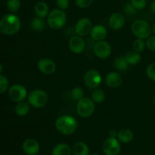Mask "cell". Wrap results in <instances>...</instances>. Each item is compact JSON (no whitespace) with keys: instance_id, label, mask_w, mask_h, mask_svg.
<instances>
[{"instance_id":"obj_7","label":"cell","mask_w":155,"mask_h":155,"mask_svg":"<svg viewBox=\"0 0 155 155\" xmlns=\"http://www.w3.org/2000/svg\"><path fill=\"white\" fill-rule=\"evenodd\" d=\"M102 150L105 155H119L121 150V144L117 138H108L102 144Z\"/></svg>"},{"instance_id":"obj_11","label":"cell","mask_w":155,"mask_h":155,"mask_svg":"<svg viewBox=\"0 0 155 155\" xmlns=\"http://www.w3.org/2000/svg\"><path fill=\"white\" fill-rule=\"evenodd\" d=\"M94 53L99 59H105L111 54V46L107 41H98L94 46Z\"/></svg>"},{"instance_id":"obj_15","label":"cell","mask_w":155,"mask_h":155,"mask_svg":"<svg viewBox=\"0 0 155 155\" xmlns=\"http://www.w3.org/2000/svg\"><path fill=\"white\" fill-rule=\"evenodd\" d=\"M126 22V18L123 14L116 12L110 15L108 20L109 27L114 30H119L124 26Z\"/></svg>"},{"instance_id":"obj_39","label":"cell","mask_w":155,"mask_h":155,"mask_svg":"<svg viewBox=\"0 0 155 155\" xmlns=\"http://www.w3.org/2000/svg\"><path fill=\"white\" fill-rule=\"evenodd\" d=\"M2 71H3V65L2 64L0 63V74H1V73L2 72Z\"/></svg>"},{"instance_id":"obj_29","label":"cell","mask_w":155,"mask_h":155,"mask_svg":"<svg viewBox=\"0 0 155 155\" xmlns=\"http://www.w3.org/2000/svg\"><path fill=\"white\" fill-rule=\"evenodd\" d=\"M133 50L138 52V53H141V52H142L145 50V48L146 47V44H145V42L144 41V40L137 38V39L133 42Z\"/></svg>"},{"instance_id":"obj_1","label":"cell","mask_w":155,"mask_h":155,"mask_svg":"<svg viewBox=\"0 0 155 155\" xmlns=\"http://www.w3.org/2000/svg\"><path fill=\"white\" fill-rule=\"evenodd\" d=\"M20 18L14 14H7L0 20V32L5 35H13L21 29Z\"/></svg>"},{"instance_id":"obj_21","label":"cell","mask_w":155,"mask_h":155,"mask_svg":"<svg viewBox=\"0 0 155 155\" xmlns=\"http://www.w3.org/2000/svg\"><path fill=\"white\" fill-rule=\"evenodd\" d=\"M72 152L74 155H89V146L83 141H78L73 146Z\"/></svg>"},{"instance_id":"obj_9","label":"cell","mask_w":155,"mask_h":155,"mask_svg":"<svg viewBox=\"0 0 155 155\" xmlns=\"http://www.w3.org/2000/svg\"><path fill=\"white\" fill-rule=\"evenodd\" d=\"M8 96L12 101L16 103L24 101L27 96V88L21 84H15L9 88Z\"/></svg>"},{"instance_id":"obj_34","label":"cell","mask_w":155,"mask_h":155,"mask_svg":"<svg viewBox=\"0 0 155 155\" xmlns=\"http://www.w3.org/2000/svg\"><path fill=\"white\" fill-rule=\"evenodd\" d=\"M124 13L127 15H128V16H133L134 15H136L137 10L133 7V5L131 4V2H130L125 5V6H124Z\"/></svg>"},{"instance_id":"obj_26","label":"cell","mask_w":155,"mask_h":155,"mask_svg":"<svg viewBox=\"0 0 155 155\" xmlns=\"http://www.w3.org/2000/svg\"><path fill=\"white\" fill-rule=\"evenodd\" d=\"M91 99L95 103H101L105 100V94L101 89L95 88L91 94Z\"/></svg>"},{"instance_id":"obj_22","label":"cell","mask_w":155,"mask_h":155,"mask_svg":"<svg viewBox=\"0 0 155 155\" xmlns=\"http://www.w3.org/2000/svg\"><path fill=\"white\" fill-rule=\"evenodd\" d=\"M30 27L35 31L40 32L45 30V27H46V24H45L44 18L36 16L34 18H33V20L31 21Z\"/></svg>"},{"instance_id":"obj_10","label":"cell","mask_w":155,"mask_h":155,"mask_svg":"<svg viewBox=\"0 0 155 155\" xmlns=\"http://www.w3.org/2000/svg\"><path fill=\"white\" fill-rule=\"evenodd\" d=\"M92 28V21L89 18H82L77 22L74 30H75L76 34L83 37L90 33Z\"/></svg>"},{"instance_id":"obj_40","label":"cell","mask_w":155,"mask_h":155,"mask_svg":"<svg viewBox=\"0 0 155 155\" xmlns=\"http://www.w3.org/2000/svg\"><path fill=\"white\" fill-rule=\"evenodd\" d=\"M152 31L154 32V33L155 34V23L154 24V25H153V27H152Z\"/></svg>"},{"instance_id":"obj_16","label":"cell","mask_w":155,"mask_h":155,"mask_svg":"<svg viewBox=\"0 0 155 155\" xmlns=\"http://www.w3.org/2000/svg\"><path fill=\"white\" fill-rule=\"evenodd\" d=\"M122 77L117 71H110L105 76V83L109 88H118L122 84Z\"/></svg>"},{"instance_id":"obj_35","label":"cell","mask_w":155,"mask_h":155,"mask_svg":"<svg viewBox=\"0 0 155 155\" xmlns=\"http://www.w3.org/2000/svg\"><path fill=\"white\" fill-rule=\"evenodd\" d=\"M55 3L58 9L65 11L69 7L70 0H55Z\"/></svg>"},{"instance_id":"obj_8","label":"cell","mask_w":155,"mask_h":155,"mask_svg":"<svg viewBox=\"0 0 155 155\" xmlns=\"http://www.w3.org/2000/svg\"><path fill=\"white\" fill-rule=\"evenodd\" d=\"M102 81V78L98 71L95 69H89L85 73L84 82L90 89H95L100 86Z\"/></svg>"},{"instance_id":"obj_42","label":"cell","mask_w":155,"mask_h":155,"mask_svg":"<svg viewBox=\"0 0 155 155\" xmlns=\"http://www.w3.org/2000/svg\"><path fill=\"white\" fill-rule=\"evenodd\" d=\"M154 103H155V94H154Z\"/></svg>"},{"instance_id":"obj_37","label":"cell","mask_w":155,"mask_h":155,"mask_svg":"<svg viewBox=\"0 0 155 155\" xmlns=\"http://www.w3.org/2000/svg\"><path fill=\"white\" fill-rule=\"evenodd\" d=\"M150 9H151L152 13L155 14V0H153V1L151 2V5H150Z\"/></svg>"},{"instance_id":"obj_25","label":"cell","mask_w":155,"mask_h":155,"mask_svg":"<svg viewBox=\"0 0 155 155\" xmlns=\"http://www.w3.org/2000/svg\"><path fill=\"white\" fill-rule=\"evenodd\" d=\"M114 65L115 68L119 71H125L126 70L128 69L129 66H130L127 61L126 60V58L124 56H119V57L116 58L114 62Z\"/></svg>"},{"instance_id":"obj_30","label":"cell","mask_w":155,"mask_h":155,"mask_svg":"<svg viewBox=\"0 0 155 155\" xmlns=\"http://www.w3.org/2000/svg\"><path fill=\"white\" fill-rule=\"evenodd\" d=\"M94 0H75L76 5L82 9H88L93 3Z\"/></svg>"},{"instance_id":"obj_32","label":"cell","mask_w":155,"mask_h":155,"mask_svg":"<svg viewBox=\"0 0 155 155\" xmlns=\"http://www.w3.org/2000/svg\"><path fill=\"white\" fill-rule=\"evenodd\" d=\"M130 2L136 10H142L146 7V0H130Z\"/></svg>"},{"instance_id":"obj_12","label":"cell","mask_w":155,"mask_h":155,"mask_svg":"<svg viewBox=\"0 0 155 155\" xmlns=\"http://www.w3.org/2000/svg\"><path fill=\"white\" fill-rule=\"evenodd\" d=\"M70 50L75 54H81L85 50L86 44L83 37L78 35L72 36L68 43Z\"/></svg>"},{"instance_id":"obj_38","label":"cell","mask_w":155,"mask_h":155,"mask_svg":"<svg viewBox=\"0 0 155 155\" xmlns=\"http://www.w3.org/2000/svg\"><path fill=\"white\" fill-rule=\"evenodd\" d=\"M110 137H111V138H117V132H116V131L114 130L110 131Z\"/></svg>"},{"instance_id":"obj_27","label":"cell","mask_w":155,"mask_h":155,"mask_svg":"<svg viewBox=\"0 0 155 155\" xmlns=\"http://www.w3.org/2000/svg\"><path fill=\"white\" fill-rule=\"evenodd\" d=\"M7 9L11 13L18 12L21 6V0H8L6 3Z\"/></svg>"},{"instance_id":"obj_17","label":"cell","mask_w":155,"mask_h":155,"mask_svg":"<svg viewBox=\"0 0 155 155\" xmlns=\"http://www.w3.org/2000/svg\"><path fill=\"white\" fill-rule=\"evenodd\" d=\"M107 34V29L104 26L101 24H97V25L92 27V30L90 32L91 37L95 41H102L106 38Z\"/></svg>"},{"instance_id":"obj_5","label":"cell","mask_w":155,"mask_h":155,"mask_svg":"<svg viewBox=\"0 0 155 155\" xmlns=\"http://www.w3.org/2000/svg\"><path fill=\"white\" fill-rule=\"evenodd\" d=\"M48 94L42 89H34L28 94L29 104L37 109L45 106L48 103Z\"/></svg>"},{"instance_id":"obj_31","label":"cell","mask_w":155,"mask_h":155,"mask_svg":"<svg viewBox=\"0 0 155 155\" xmlns=\"http://www.w3.org/2000/svg\"><path fill=\"white\" fill-rule=\"evenodd\" d=\"M9 82L5 76L0 74V94L5 92L8 88Z\"/></svg>"},{"instance_id":"obj_3","label":"cell","mask_w":155,"mask_h":155,"mask_svg":"<svg viewBox=\"0 0 155 155\" xmlns=\"http://www.w3.org/2000/svg\"><path fill=\"white\" fill-rule=\"evenodd\" d=\"M67 21V14L64 11L59 9L50 11L47 17V23L52 30H59L65 25Z\"/></svg>"},{"instance_id":"obj_4","label":"cell","mask_w":155,"mask_h":155,"mask_svg":"<svg viewBox=\"0 0 155 155\" xmlns=\"http://www.w3.org/2000/svg\"><path fill=\"white\" fill-rule=\"evenodd\" d=\"M131 29L135 36L139 39H148L151 36L152 28L146 21L142 19L136 20L131 25Z\"/></svg>"},{"instance_id":"obj_41","label":"cell","mask_w":155,"mask_h":155,"mask_svg":"<svg viewBox=\"0 0 155 155\" xmlns=\"http://www.w3.org/2000/svg\"><path fill=\"white\" fill-rule=\"evenodd\" d=\"M89 155H100V154H98V153H89Z\"/></svg>"},{"instance_id":"obj_24","label":"cell","mask_w":155,"mask_h":155,"mask_svg":"<svg viewBox=\"0 0 155 155\" xmlns=\"http://www.w3.org/2000/svg\"><path fill=\"white\" fill-rule=\"evenodd\" d=\"M29 112H30V104L28 102H20L15 106V112L20 116H25Z\"/></svg>"},{"instance_id":"obj_2","label":"cell","mask_w":155,"mask_h":155,"mask_svg":"<svg viewBox=\"0 0 155 155\" xmlns=\"http://www.w3.org/2000/svg\"><path fill=\"white\" fill-rule=\"evenodd\" d=\"M55 128L62 135H71L78 129V122L72 115H61L56 119Z\"/></svg>"},{"instance_id":"obj_33","label":"cell","mask_w":155,"mask_h":155,"mask_svg":"<svg viewBox=\"0 0 155 155\" xmlns=\"http://www.w3.org/2000/svg\"><path fill=\"white\" fill-rule=\"evenodd\" d=\"M146 74L151 81H155V62L148 65L146 68Z\"/></svg>"},{"instance_id":"obj_20","label":"cell","mask_w":155,"mask_h":155,"mask_svg":"<svg viewBox=\"0 0 155 155\" xmlns=\"http://www.w3.org/2000/svg\"><path fill=\"white\" fill-rule=\"evenodd\" d=\"M133 132L130 129H122L117 132V138L120 143L127 144L133 141Z\"/></svg>"},{"instance_id":"obj_13","label":"cell","mask_w":155,"mask_h":155,"mask_svg":"<svg viewBox=\"0 0 155 155\" xmlns=\"http://www.w3.org/2000/svg\"><path fill=\"white\" fill-rule=\"evenodd\" d=\"M37 68L42 74H51L55 71L56 64L49 58H42L38 62Z\"/></svg>"},{"instance_id":"obj_43","label":"cell","mask_w":155,"mask_h":155,"mask_svg":"<svg viewBox=\"0 0 155 155\" xmlns=\"http://www.w3.org/2000/svg\"><path fill=\"white\" fill-rule=\"evenodd\" d=\"M119 155H123V154H120H120Z\"/></svg>"},{"instance_id":"obj_18","label":"cell","mask_w":155,"mask_h":155,"mask_svg":"<svg viewBox=\"0 0 155 155\" xmlns=\"http://www.w3.org/2000/svg\"><path fill=\"white\" fill-rule=\"evenodd\" d=\"M72 148L66 143L57 144L51 150V155H71Z\"/></svg>"},{"instance_id":"obj_28","label":"cell","mask_w":155,"mask_h":155,"mask_svg":"<svg viewBox=\"0 0 155 155\" xmlns=\"http://www.w3.org/2000/svg\"><path fill=\"white\" fill-rule=\"evenodd\" d=\"M71 97L74 100L79 101L84 97V91L80 87H75L71 91Z\"/></svg>"},{"instance_id":"obj_6","label":"cell","mask_w":155,"mask_h":155,"mask_svg":"<svg viewBox=\"0 0 155 155\" xmlns=\"http://www.w3.org/2000/svg\"><path fill=\"white\" fill-rule=\"evenodd\" d=\"M95 103L89 97H84L77 102V112L82 118H89L95 112Z\"/></svg>"},{"instance_id":"obj_19","label":"cell","mask_w":155,"mask_h":155,"mask_svg":"<svg viewBox=\"0 0 155 155\" xmlns=\"http://www.w3.org/2000/svg\"><path fill=\"white\" fill-rule=\"evenodd\" d=\"M34 12L35 14L37 17L39 18H45L48 17L49 14V8H48V4L45 2L40 1L38 2L34 6Z\"/></svg>"},{"instance_id":"obj_14","label":"cell","mask_w":155,"mask_h":155,"mask_svg":"<svg viewBox=\"0 0 155 155\" xmlns=\"http://www.w3.org/2000/svg\"><path fill=\"white\" fill-rule=\"evenodd\" d=\"M22 149L27 155H36L39 152V142L33 138H27L23 142Z\"/></svg>"},{"instance_id":"obj_23","label":"cell","mask_w":155,"mask_h":155,"mask_svg":"<svg viewBox=\"0 0 155 155\" xmlns=\"http://www.w3.org/2000/svg\"><path fill=\"white\" fill-rule=\"evenodd\" d=\"M126 60L130 65H136L139 64L141 61V55L138 52L133 50L126 55Z\"/></svg>"},{"instance_id":"obj_36","label":"cell","mask_w":155,"mask_h":155,"mask_svg":"<svg viewBox=\"0 0 155 155\" xmlns=\"http://www.w3.org/2000/svg\"><path fill=\"white\" fill-rule=\"evenodd\" d=\"M145 44L148 50L155 52V35L150 36L145 41Z\"/></svg>"}]
</instances>
